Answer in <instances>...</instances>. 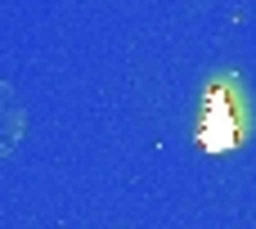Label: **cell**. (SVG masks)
I'll return each mask as SVG.
<instances>
[{"mask_svg":"<svg viewBox=\"0 0 256 229\" xmlns=\"http://www.w3.org/2000/svg\"><path fill=\"white\" fill-rule=\"evenodd\" d=\"M22 135H27V108H22L18 90L9 81H0V162L22 144Z\"/></svg>","mask_w":256,"mask_h":229,"instance_id":"6da1fadb","label":"cell"}]
</instances>
